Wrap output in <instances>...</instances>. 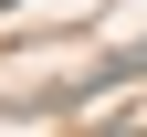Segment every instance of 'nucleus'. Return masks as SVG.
<instances>
[{"label": "nucleus", "mask_w": 147, "mask_h": 137, "mask_svg": "<svg viewBox=\"0 0 147 137\" xmlns=\"http://www.w3.org/2000/svg\"><path fill=\"white\" fill-rule=\"evenodd\" d=\"M137 63H147V42H137Z\"/></svg>", "instance_id": "nucleus-1"}]
</instances>
